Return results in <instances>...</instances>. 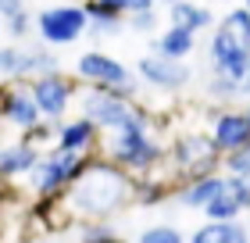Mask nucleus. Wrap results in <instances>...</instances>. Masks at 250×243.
I'll return each instance as SVG.
<instances>
[{"label":"nucleus","instance_id":"nucleus-15","mask_svg":"<svg viewBox=\"0 0 250 243\" xmlns=\"http://www.w3.org/2000/svg\"><path fill=\"white\" fill-rule=\"evenodd\" d=\"M172 22H175V29H186V32H193V29H204V25H211V15L204 7H193V4H172Z\"/></svg>","mask_w":250,"mask_h":243},{"label":"nucleus","instance_id":"nucleus-34","mask_svg":"<svg viewBox=\"0 0 250 243\" xmlns=\"http://www.w3.org/2000/svg\"><path fill=\"white\" fill-rule=\"evenodd\" d=\"M247 118H250V111H247Z\"/></svg>","mask_w":250,"mask_h":243},{"label":"nucleus","instance_id":"nucleus-2","mask_svg":"<svg viewBox=\"0 0 250 243\" xmlns=\"http://www.w3.org/2000/svg\"><path fill=\"white\" fill-rule=\"evenodd\" d=\"M86 168H89V161L83 154H64V150H58V154H50L47 161H40V165L29 172L32 190L43 193V197H54V193H61V186L75 182Z\"/></svg>","mask_w":250,"mask_h":243},{"label":"nucleus","instance_id":"nucleus-12","mask_svg":"<svg viewBox=\"0 0 250 243\" xmlns=\"http://www.w3.org/2000/svg\"><path fill=\"white\" fill-rule=\"evenodd\" d=\"M40 165L36 147L32 143H15L7 150H0V176H18V172H32Z\"/></svg>","mask_w":250,"mask_h":243},{"label":"nucleus","instance_id":"nucleus-3","mask_svg":"<svg viewBox=\"0 0 250 243\" xmlns=\"http://www.w3.org/2000/svg\"><path fill=\"white\" fill-rule=\"evenodd\" d=\"M157 154H161V150H157L154 140H146L143 129H122L115 140H111V157L125 168H136V172H146L157 161Z\"/></svg>","mask_w":250,"mask_h":243},{"label":"nucleus","instance_id":"nucleus-8","mask_svg":"<svg viewBox=\"0 0 250 243\" xmlns=\"http://www.w3.org/2000/svg\"><path fill=\"white\" fill-rule=\"evenodd\" d=\"M79 72L89 75V79H97V83H118L122 93H129V89H132L129 72H125L118 61L104 57V54H83V61H79Z\"/></svg>","mask_w":250,"mask_h":243},{"label":"nucleus","instance_id":"nucleus-35","mask_svg":"<svg viewBox=\"0 0 250 243\" xmlns=\"http://www.w3.org/2000/svg\"><path fill=\"white\" fill-rule=\"evenodd\" d=\"M247 4H250V0H247Z\"/></svg>","mask_w":250,"mask_h":243},{"label":"nucleus","instance_id":"nucleus-33","mask_svg":"<svg viewBox=\"0 0 250 243\" xmlns=\"http://www.w3.org/2000/svg\"><path fill=\"white\" fill-rule=\"evenodd\" d=\"M0 200H4V193H0Z\"/></svg>","mask_w":250,"mask_h":243},{"label":"nucleus","instance_id":"nucleus-9","mask_svg":"<svg viewBox=\"0 0 250 243\" xmlns=\"http://www.w3.org/2000/svg\"><path fill=\"white\" fill-rule=\"evenodd\" d=\"M140 72L150 79L154 86H183L186 79H189V72L179 61H172V57H143L140 61Z\"/></svg>","mask_w":250,"mask_h":243},{"label":"nucleus","instance_id":"nucleus-27","mask_svg":"<svg viewBox=\"0 0 250 243\" xmlns=\"http://www.w3.org/2000/svg\"><path fill=\"white\" fill-rule=\"evenodd\" d=\"M0 11H4L7 18H18L21 11H18V0H0Z\"/></svg>","mask_w":250,"mask_h":243},{"label":"nucleus","instance_id":"nucleus-31","mask_svg":"<svg viewBox=\"0 0 250 243\" xmlns=\"http://www.w3.org/2000/svg\"><path fill=\"white\" fill-rule=\"evenodd\" d=\"M243 89H247V93H250V75H247V86H243Z\"/></svg>","mask_w":250,"mask_h":243},{"label":"nucleus","instance_id":"nucleus-28","mask_svg":"<svg viewBox=\"0 0 250 243\" xmlns=\"http://www.w3.org/2000/svg\"><path fill=\"white\" fill-rule=\"evenodd\" d=\"M150 4H154V0H129V7L136 11V15H143V11H150Z\"/></svg>","mask_w":250,"mask_h":243},{"label":"nucleus","instance_id":"nucleus-18","mask_svg":"<svg viewBox=\"0 0 250 243\" xmlns=\"http://www.w3.org/2000/svg\"><path fill=\"white\" fill-rule=\"evenodd\" d=\"M240 211H243V207L236 204V197L225 190L218 200L208 207V222H236V218H240Z\"/></svg>","mask_w":250,"mask_h":243},{"label":"nucleus","instance_id":"nucleus-10","mask_svg":"<svg viewBox=\"0 0 250 243\" xmlns=\"http://www.w3.org/2000/svg\"><path fill=\"white\" fill-rule=\"evenodd\" d=\"M222 193H225V179L222 176H204V179H193L189 186L179 193V204L183 207H204V211H208Z\"/></svg>","mask_w":250,"mask_h":243},{"label":"nucleus","instance_id":"nucleus-1","mask_svg":"<svg viewBox=\"0 0 250 243\" xmlns=\"http://www.w3.org/2000/svg\"><path fill=\"white\" fill-rule=\"evenodd\" d=\"M129 197H132V182L125 179V172L111 168V165H89L75 179L72 193H68V204L83 218H107Z\"/></svg>","mask_w":250,"mask_h":243},{"label":"nucleus","instance_id":"nucleus-19","mask_svg":"<svg viewBox=\"0 0 250 243\" xmlns=\"http://www.w3.org/2000/svg\"><path fill=\"white\" fill-rule=\"evenodd\" d=\"M140 243H183V233L172 225H150V229H143Z\"/></svg>","mask_w":250,"mask_h":243},{"label":"nucleus","instance_id":"nucleus-6","mask_svg":"<svg viewBox=\"0 0 250 243\" xmlns=\"http://www.w3.org/2000/svg\"><path fill=\"white\" fill-rule=\"evenodd\" d=\"M86 114H89V122L93 125H111V129H143V118L136 111H129L118 97H104V93H97V97H89L86 100Z\"/></svg>","mask_w":250,"mask_h":243},{"label":"nucleus","instance_id":"nucleus-16","mask_svg":"<svg viewBox=\"0 0 250 243\" xmlns=\"http://www.w3.org/2000/svg\"><path fill=\"white\" fill-rule=\"evenodd\" d=\"M7 118L15 122V125L32 129L36 118H40V104L32 100V97H25V93H15V97H11V104H7Z\"/></svg>","mask_w":250,"mask_h":243},{"label":"nucleus","instance_id":"nucleus-22","mask_svg":"<svg viewBox=\"0 0 250 243\" xmlns=\"http://www.w3.org/2000/svg\"><path fill=\"white\" fill-rule=\"evenodd\" d=\"M83 243H125L122 236H115L107 225H89L83 233Z\"/></svg>","mask_w":250,"mask_h":243},{"label":"nucleus","instance_id":"nucleus-7","mask_svg":"<svg viewBox=\"0 0 250 243\" xmlns=\"http://www.w3.org/2000/svg\"><path fill=\"white\" fill-rule=\"evenodd\" d=\"M214 150L218 154H236L240 147H247L250 143V118L247 114H222L218 118V125H214Z\"/></svg>","mask_w":250,"mask_h":243},{"label":"nucleus","instance_id":"nucleus-23","mask_svg":"<svg viewBox=\"0 0 250 243\" xmlns=\"http://www.w3.org/2000/svg\"><path fill=\"white\" fill-rule=\"evenodd\" d=\"M29 68H54V61L43 50H36V54H29V57H21V72H29Z\"/></svg>","mask_w":250,"mask_h":243},{"label":"nucleus","instance_id":"nucleus-29","mask_svg":"<svg viewBox=\"0 0 250 243\" xmlns=\"http://www.w3.org/2000/svg\"><path fill=\"white\" fill-rule=\"evenodd\" d=\"M97 4H104L111 11H122V7H129V0H97Z\"/></svg>","mask_w":250,"mask_h":243},{"label":"nucleus","instance_id":"nucleus-26","mask_svg":"<svg viewBox=\"0 0 250 243\" xmlns=\"http://www.w3.org/2000/svg\"><path fill=\"white\" fill-rule=\"evenodd\" d=\"M136 29H143V32H150V29H154V15H150V11L136 15Z\"/></svg>","mask_w":250,"mask_h":243},{"label":"nucleus","instance_id":"nucleus-24","mask_svg":"<svg viewBox=\"0 0 250 243\" xmlns=\"http://www.w3.org/2000/svg\"><path fill=\"white\" fill-rule=\"evenodd\" d=\"M15 68H21L18 54L15 50H0V72H15Z\"/></svg>","mask_w":250,"mask_h":243},{"label":"nucleus","instance_id":"nucleus-21","mask_svg":"<svg viewBox=\"0 0 250 243\" xmlns=\"http://www.w3.org/2000/svg\"><path fill=\"white\" fill-rule=\"evenodd\" d=\"M225 161H229V172H232V176H250V143L240 147L236 154H229Z\"/></svg>","mask_w":250,"mask_h":243},{"label":"nucleus","instance_id":"nucleus-14","mask_svg":"<svg viewBox=\"0 0 250 243\" xmlns=\"http://www.w3.org/2000/svg\"><path fill=\"white\" fill-rule=\"evenodd\" d=\"M93 143V122L83 118V122H72V125H64L61 129V147L64 154H83V150Z\"/></svg>","mask_w":250,"mask_h":243},{"label":"nucleus","instance_id":"nucleus-5","mask_svg":"<svg viewBox=\"0 0 250 243\" xmlns=\"http://www.w3.org/2000/svg\"><path fill=\"white\" fill-rule=\"evenodd\" d=\"M86 29V11L83 7H50L40 15V32L50 43H72Z\"/></svg>","mask_w":250,"mask_h":243},{"label":"nucleus","instance_id":"nucleus-17","mask_svg":"<svg viewBox=\"0 0 250 243\" xmlns=\"http://www.w3.org/2000/svg\"><path fill=\"white\" fill-rule=\"evenodd\" d=\"M189 47H193V32H186V29H168L161 36V50H165V57H172V61L189 54Z\"/></svg>","mask_w":250,"mask_h":243},{"label":"nucleus","instance_id":"nucleus-4","mask_svg":"<svg viewBox=\"0 0 250 243\" xmlns=\"http://www.w3.org/2000/svg\"><path fill=\"white\" fill-rule=\"evenodd\" d=\"M214 61H218V72L225 79H243L250 75V50L240 43V36L225 25L214 32Z\"/></svg>","mask_w":250,"mask_h":243},{"label":"nucleus","instance_id":"nucleus-25","mask_svg":"<svg viewBox=\"0 0 250 243\" xmlns=\"http://www.w3.org/2000/svg\"><path fill=\"white\" fill-rule=\"evenodd\" d=\"M236 89H240L236 79H218V83H214V93H218V97H229V93H236Z\"/></svg>","mask_w":250,"mask_h":243},{"label":"nucleus","instance_id":"nucleus-20","mask_svg":"<svg viewBox=\"0 0 250 243\" xmlns=\"http://www.w3.org/2000/svg\"><path fill=\"white\" fill-rule=\"evenodd\" d=\"M225 190L236 197V204H240L243 211H250V176H229L225 179Z\"/></svg>","mask_w":250,"mask_h":243},{"label":"nucleus","instance_id":"nucleus-32","mask_svg":"<svg viewBox=\"0 0 250 243\" xmlns=\"http://www.w3.org/2000/svg\"><path fill=\"white\" fill-rule=\"evenodd\" d=\"M172 4H183V0H172Z\"/></svg>","mask_w":250,"mask_h":243},{"label":"nucleus","instance_id":"nucleus-13","mask_svg":"<svg viewBox=\"0 0 250 243\" xmlns=\"http://www.w3.org/2000/svg\"><path fill=\"white\" fill-rule=\"evenodd\" d=\"M32 100H36L47 114H61L64 104H68V86L61 79H40V83L32 86Z\"/></svg>","mask_w":250,"mask_h":243},{"label":"nucleus","instance_id":"nucleus-11","mask_svg":"<svg viewBox=\"0 0 250 243\" xmlns=\"http://www.w3.org/2000/svg\"><path fill=\"white\" fill-rule=\"evenodd\" d=\"M189 243H250V233L240 222H204Z\"/></svg>","mask_w":250,"mask_h":243},{"label":"nucleus","instance_id":"nucleus-30","mask_svg":"<svg viewBox=\"0 0 250 243\" xmlns=\"http://www.w3.org/2000/svg\"><path fill=\"white\" fill-rule=\"evenodd\" d=\"M11 25H15L11 32H25V18H21V15H18V18H11Z\"/></svg>","mask_w":250,"mask_h":243}]
</instances>
